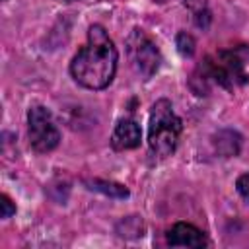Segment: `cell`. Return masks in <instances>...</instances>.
<instances>
[{
    "label": "cell",
    "mask_w": 249,
    "mask_h": 249,
    "mask_svg": "<svg viewBox=\"0 0 249 249\" xmlns=\"http://www.w3.org/2000/svg\"><path fill=\"white\" fill-rule=\"evenodd\" d=\"M119 53L101 25H91L88 31V43L76 53L70 62L72 78L88 89L107 88L117 72Z\"/></svg>",
    "instance_id": "cell-1"
},
{
    "label": "cell",
    "mask_w": 249,
    "mask_h": 249,
    "mask_svg": "<svg viewBox=\"0 0 249 249\" xmlns=\"http://www.w3.org/2000/svg\"><path fill=\"white\" fill-rule=\"evenodd\" d=\"M181 119L175 115L171 103L167 99H158L150 111L148 124V146L154 158H167L175 152L179 134H181Z\"/></svg>",
    "instance_id": "cell-2"
},
{
    "label": "cell",
    "mask_w": 249,
    "mask_h": 249,
    "mask_svg": "<svg viewBox=\"0 0 249 249\" xmlns=\"http://www.w3.org/2000/svg\"><path fill=\"white\" fill-rule=\"evenodd\" d=\"M202 76L200 82L212 80L214 84L233 89L249 82V74L245 72V58L241 51H220L214 56L206 58L204 66L200 68Z\"/></svg>",
    "instance_id": "cell-3"
},
{
    "label": "cell",
    "mask_w": 249,
    "mask_h": 249,
    "mask_svg": "<svg viewBox=\"0 0 249 249\" xmlns=\"http://www.w3.org/2000/svg\"><path fill=\"white\" fill-rule=\"evenodd\" d=\"M126 56L134 72L144 80L152 78L161 64L160 49L142 29H132L126 37Z\"/></svg>",
    "instance_id": "cell-4"
},
{
    "label": "cell",
    "mask_w": 249,
    "mask_h": 249,
    "mask_svg": "<svg viewBox=\"0 0 249 249\" xmlns=\"http://www.w3.org/2000/svg\"><path fill=\"white\" fill-rule=\"evenodd\" d=\"M27 132H29V144L35 152L47 154L58 146L60 132L53 121V115L47 107L35 105L27 113Z\"/></svg>",
    "instance_id": "cell-5"
},
{
    "label": "cell",
    "mask_w": 249,
    "mask_h": 249,
    "mask_svg": "<svg viewBox=\"0 0 249 249\" xmlns=\"http://www.w3.org/2000/svg\"><path fill=\"white\" fill-rule=\"evenodd\" d=\"M140 140H142V130L134 119H121L111 134V146L117 152L132 150L140 144Z\"/></svg>",
    "instance_id": "cell-6"
},
{
    "label": "cell",
    "mask_w": 249,
    "mask_h": 249,
    "mask_svg": "<svg viewBox=\"0 0 249 249\" xmlns=\"http://www.w3.org/2000/svg\"><path fill=\"white\" fill-rule=\"evenodd\" d=\"M167 243L171 247H204L208 245V239L196 226L179 222L167 231Z\"/></svg>",
    "instance_id": "cell-7"
},
{
    "label": "cell",
    "mask_w": 249,
    "mask_h": 249,
    "mask_svg": "<svg viewBox=\"0 0 249 249\" xmlns=\"http://www.w3.org/2000/svg\"><path fill=\"white\" fill-rule=\"evenodd\" d=\"M239 142H241L239 134H237V132H231V130H222V132H218V136L214 138L216 150H218L222 156H226V158L235 156V154L239 152Z\"/></svg>",
    "instance_id": "cell-8"
},
{
    "label": "cell",
    "mask_w": 249,
    "mask_h": 249,
    "mask_svg": "<svg viewBox=\"0 0 249 249\" xmlns=\"http://www.w3.org/2000/svg\"><path fill=\"white\" fill-rule=\"evenodd\" d=\"M89 185H91V189H95V191H101V193H105V195H111V196H119V198H124V196H128V191H126L123 185H119V183H111V181L93 179V181H89Z\"/></svg>",
    "instance_id": "cell-9"
},
{
    "label": "cell",
    "mask_w": 249,
    "mask_h": 249,
    "mask_svg": "<svg viewBox=\"0 0 249 249\" xmlns=\"http://www.w3.org/2000/svg\"><path fill=\"white\" fill-rule=\"evenodd\" d=\"M177 47H179V53L181 54H187L191 56L195 53V39L187 33H179L177 35Z\"/></svg>",
    "instance_id": "cell-10"
},
{
    "label": "cell",
    "mask_w": 249,
    "mask_h": 249,
    "mask_svg": "<svg viewBox=\"0 0 249 249\" xmlns=\"http://www.w3.org/2000/svg\"><path fill=\"white\" fill-rule=\"evenodd\" d=\"M235 187H237V193L249 202V173H243V175L235 181Z\"/></svg>",
    "instance_id": "cell-11"
},
{
    "label": "cell",
    "mask_w": 249,
    "mask_h": 249,
    "mask_svg": "<svg viewBox=\"0 0 249 249\" xmlns=\"http://www.w3.org/2000/svg\"><path fill=\"white\" fill-rule=\"evenodd\" d=\"M0 204H2V218H10L12 214H16V206L6 195L0 196Z\"/></svg>",
    "instance_id": "cell-12"
},
{
    "label": "cell",
    "mask_w": 249,
    "mask_h": 249,
    "mask_svg": "<svg viewBox=\"0 0 249 249\" xmlns=\"http://www.w3.org/2000/svg\"><path fill=\"white\" fill-rule=\"evenodd\" d=\"M60 2H76V0H60Z\"/></svg>",
    "instance_id": "cell-13"
}]
</instances>
